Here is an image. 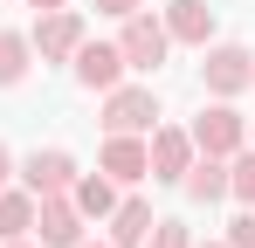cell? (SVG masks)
Returning <instances> with one entry per match:
<instances>
[{
  "label": "cell",
  "mask_w": 255,
  "mask_h": 248,
  "mask_svg": "<svg viewBox=\"0 0 255 248\" xmlns=\"http://www.w3.org/2000/svg\"><path fill=\"white\" fill-rule=\"evenodd\" d=\"M159 21H166V35L186 41V48H207V41H214V7H207V0H172Z\"/></svg>",
  "instance_id": "11"
},
{
  "label": "cell",
  "mask_w": 255,
  "mask_h": 248,
  "mask_svg": "<svg viewBox=\"0 0 255 248\" xmlns=\"http://www.w3.org/2000/svg\"><path fill=\"white\" fill-rule=\"evenodd\" d=\"M152 124H159V90H152V83H118V90H104V131L145 138Z\"/></svg>",
  "instance_id": "2"
},
{
  "label": "cell",
  "mask_w": 255,
  "mask_h": 248,
  "mask_svg": "<svg viewBox=\"0 0 255 248\" xmlns=\"http://www.w3.org/2000/svg\"><path fill=\"white\" fill-rule=\"evenodd\" d=\"M166 48H172V35H166V21H159V14H145V7L125 14V35H118L125 69H145V76H152V69L166 62Z\"/></svg>",
  "instance_id": "4"
},
{
  "label": "cell",
  "mask_w": 255,
  "mask_h": 248,
  "mask_svg": "<svg viewBox=\"0 0 255 248\" xmlns=\"http://www.w3.org/2000/svg\"><path fill=\"white\" fill-rule=\"evenodd\" d=\"M228 193L242 207H255V145H242V152L228 159Z\"/></svg>",
  "instance_id": "17"
},
{
  "label": "cell",
  "mask_w": 255,
  "mask_h": 248,
  "mask_svg": "<svg viewBox=\"0 0 255 248\" xmlns=\"http://www.w3.org/2000/svg\"><path fill=\"white\" fill-rule=\"evenodd\" d=\"M152 200H118L111 207V248H145V235H152Z\"/></svg>",
  "instance_id": "14"
},
{
  "label": "cell",
  "mask_w": 255,
  "mask_h": 248,
  "mask_svg": "<svg viewBox=\"0 0 255 248\" xmlns=\"http://www.w3.org/2000/svg\"><path fill=\"white\" fill-rule=\"evenodd\" d=\"M200 55H207V62H200V83H207L214 97H242V90H255V55L242 48V41H207Z\"/></svg>",
  "instance_id": "3"
},
{
  "label": "cell",
  "mask_w": 255,
  "mask_h": 248,
  "mask_svg": "<svg viewBox=\"0 0 255 248\" xmlns=\"http://www.w3.org/2000/svg\"><path fill=\"white\" fill-rule=\"evenodd\" d=\"M145 248H193V228H186V221H152Z\"/></svg>",
  "instance_id": "18"
},
{
  "label": "cell",
  "mask_w": 255,
  "mask_h": 248,
  "mask_svg": "<svg viewBox=\"0 0 255 248\" xmlns=\"http://www.w3.org/2000/svg\"><path fill=\"white\" fill-rule=\"evenodd\" d=\"M28 7H35V14H48V7H69V0H28Z\"/></svg>",
  "instance_id": "22"
},
{
  "label": "cell",
  "mask_w": 255,
  "mask_h": 248,
  "mask_svg": "<svg viewBox=\"0 0 255 248\" xmlns=\"http://www.w3.org/2000/svg\"><path fill=\"white\" fill-rule=\"evenodd\" d=\"M35 55H42V62H69V55H76V48H83V14H76V7H48L42 21H35Z\"/></svg>",
  "instance_id": "6"
},
{
  "label": "cell",
  "mask_w": 255,
  "mask_h": 248,
  "mask_svg": "<svg viewBox=\"0 0 255 248\" xmlns=\"http://www.w3.org/2000/svg\"><path fill=\"white\" fill-rule=\"evenodd\" d=\"M76 248H111V242H76Z\"/></svg>",
  "instance_id": "25"
},
{
  "label": "cell",
  "mask_w": 255,
  "mask_h": 248,
  "mask_svg": "<svg viewBox=\"0 0 255 248\" xmlns=\"http://www.w3.org/2000/svg\"><path fill=\"white\" fill-rule=\"evenodd\" d=\"M228 248H255V207H249V214H235V221H228Z\"/></svg>",
  "instance_id": "19"
},
{
  "label": "cell",
  "mask_w": 255,
  "mask_h": 248,
  "mask_svg": "<svg viewBox=\"0 0 255 248\" xmlns=\"http://www.w3.org/2000/svg\"><path fill=\"white\" fill-rule=\"evenodd\" d=\"M179 193H186L193 207L228 200V159H214V152H193V165L179 172Z\"/></svg>",
  "instance_id": "10"
},
{
  "label": "cell",
  "mask_w": 255,
  "mask_h": 248,
  "mask_svg": "<svg viewBox=\"0 0 255 248\" xmlns=\"http://www.w3.org/2000/svg\"><path fill=\"white\" fill-rule=\"evenodd\" d=\"M7 179H14V152L0 145V186H7Z\"/></svg>",
  "instance_id": "21"
},
{
  "label": "cell",
  "mask_w": 255,
  "mask_h": 248,
  "mask_svg": "<svg viewBox=\"0 0 255 248\" xmlns=\"http://www.w3.org/2000/svg\"><path fill=\"white\" fill-rule=\"evenodd\" d=\"M193 248H228V242H193Z\"/></svg>",
  "instance_id": "24"
},
{
  "label": "cell",
  "mask_w": 255,
  "mask_h": 248,
  "mask_svg": "<svg viewBox=\"0 0 255 248\" xmlns=\"http://www.w3.org/2000/svg\"><path fill=\"white\" fill-rule=\"evenodd\" d=\"M21 186H28L35 200H42V193H69V186H76V159H69L62 145H48V152L35 145V152L21 159Z\"/></svg>",
  "instance_id": "8"
},
{
  "label": "cell",
  "mask_w": 255,
  "mask_h": 248,
  "mask_svg": "<svg viewBox=\"0 0 255 248\" xmlns=\"http://www.w3.org/2000/svg\"><path fill=\"white\" fill-rule=\"evenodd\" d=\"M186 138H193V152H214V159H235V152L249 145V118H242V111H235L228 97H214L207 111L193 118V131H186Z\"/></svg>",
  "instance_id": "1"
},
{
  "label": "cell",
  "mask_w": 255,
  "mask_h": 248,
  "mask_svg": "<svg viewBox=\"0 0 255 248\" xmlns=\"http://www.w3.org/2000/svg\"><path fill=\"white\" fill-rule=\"evenodd\" d=\"M28 235H42V248H76V242H83V214H76V200H69V193H42Z\"/></svg>",
  "instance_id": "7"
},
{
  "label": "cell",
  "mask_w": 255,
  "mask_h": 248,
  "mask_svg": "<svg viewBox=\"0 0 255 248\" xmlns=\"http://www.w3.org/2000/svg\"><path fill=\"white\" fill-rule=\"evenodd\" d=\"M90 7H97V14H118V21H125V14H138L145 0H90Z\"/></svg>",
  "instance_id": "20"
},
{
  "label": "cell",
  "mask_w": 255,
  "mask_h": 248,
  "mask_svg": "<svg viewBox=\"0 0 255 248\" xmlns=\"http://www.w3.org/2000/svg\"><path fill=\"white\" fill-rule=\"evenodd\" d=\"M0 248H42V242H28V235H21V242H0Z\"/></svg>",
  "instance_id": "23"
},
{
  "label": "cell",
  "mask_w": 255,
  "mask_h": 248,
  "mask_svg": "<svg viewBox=\"0 0 255 248\" xmlns=\"http://www.w3.org/2000/svg\"><path fill=\"white\" fill-rule=\"evenodd\" d=\"M35 228V193L28 186H0V242H21Z\"/></svg>",
  "instance_id": "15"
},
{
  "label": "cell",
  "mask_w": 255,
  "mask_h": 248,
  "mask_svg": "<svg viewBox=\"0 0 255 248\" xmlns=\"http://www.w3.org/2000/svg\"><path fill=\"white\" fill-rule=\"evenodd\" d=\"M193 165V138L179 124H152V145H145V179L159 186H179V172Z\"/></svg>",
  "instance_id": "5"
},
{
  "label": "cell",
  "mask_w": 255,
  "mask_h": 248,
  "mask_svg": "<svg viewBox=\"0 0 255 248\" xmlns=\"http://www.w3.org/2000/svg\"><path fill=\"white\" fill-rule=\"evenodd\" d=\"M69 200H76L83 221H111V207H118V179H111V172H76Z\"/></svg>",
  "instance_id": "13"
},
{
  "label": "cell",
  "mask_w": 255,
  "mask_h": 248,
  "mask_svg": "<svg viewBox=\"0 0 255 248\" xmlns=\"http://www.w3.org/2000/svg\"><path fill=\"white\" fill-rule=\"evenodd\" d=\"M97 172H111L118 186H138V179H145V138L111 131V138H104V165H97Z\"/></svg>",
  "instance_id": "12"
},
{
  "label": "cell",
  "mask_w": 255,
  "mask_h": 248,
  "mask_svg": "<svg viewBox=\"0 0 255 248\" xmlns=\"http://www.w3.org/2000/svg\"><path fill=\"white\" fill-rule=\"evenodd\" d=\"M28 62H35V41L14 35V28H0V90H14V83L28 76Z\"/></svg>",
  "instance_id": "16"
},
{
  "label": "cell",
  "mask_w": 255,
  "mask_h": 248,
  "mask_svg": "<svg viewBox=\"0 0 255 248\" xmlns=\"http://www.w3.org/2000/svg\"><path fill=\"white\" fill-rule=\"evenodd\" d=\"M69 69H76L83 90H118L125 83V55H118V41H90L83 35V48L69 55Z\"/></svg>",
  "instance_id": "9"
},
{
  "label": "cell",
  "mask_w": 255,
  "mask_h": 248,
  "mask_svg": "<svg viewBox=\"0 0 255 248\" xmlns=\"http://www.w3.org/2000/svg\"><path fill=\"white\" fill-rule=\"evenodd\" d=\"M249 138H255V131H249Z\"/></svg>",
  "instance_id": "26"
}]
</instances>
